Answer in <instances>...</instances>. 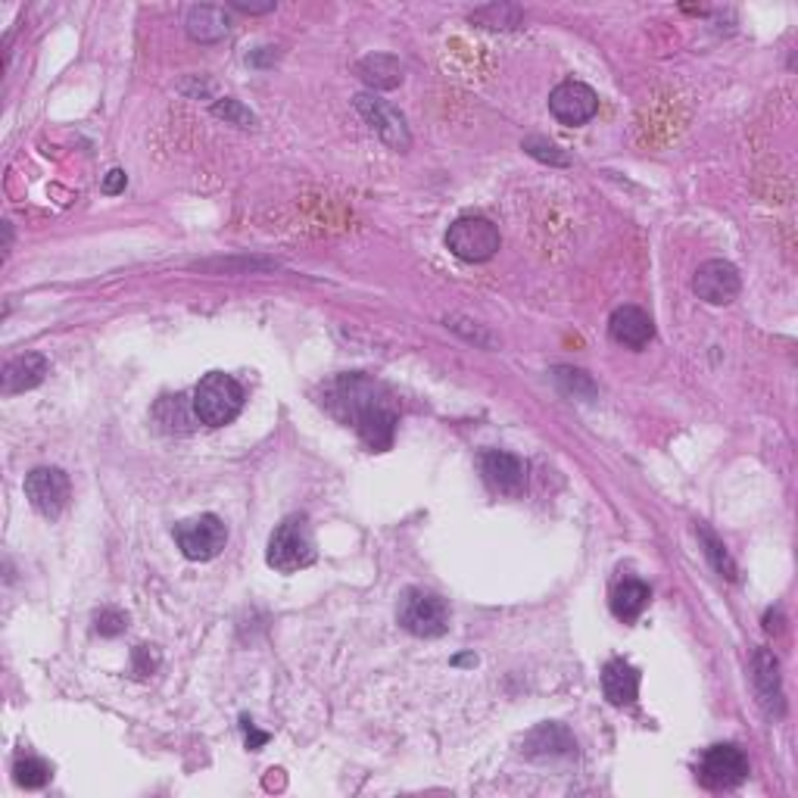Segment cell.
<instances>
[{"instance_id":"6da1fadb","label":"cell","mask_w":798,"mask_h":798,"mask_svg":"<svg viewBox=\"0 0 798 798\" xmlns=\"http://www.w3.org/2000/svg\"><path fill=\"white\" fill-rule=\"evenodd\" d=\"M325 406L341 421L353 424L375 453L390 450L393 428H397V409L381 384L368 381L363 375H344L327 387Z\"/></svg>"},{"instance_id":"7a4b0ae2","label":"cell","mask_w":798,"mask_h":798,"mask_svg":"<svg viewBox=\"0 0 798 798\" xmlns=\"http://www.w3.org/2000/svg\"><path fill=\"white\" fill-rule=\"evenodd\" d=\"M244 409V387L225 375V371H213L197 384L194 390V416L206 424V428H225L231 424Z\"/></svg>"},{"instance_id":"3957f363","label":"cell","mask_w":798,"mask_h":798,"mask_svg":"<svg viewBox=\"0 0 798 798\" xmlns=\"http://www.w3.org/2000/svg\"><path fill=\"white\" fill-rule=\"evenodd\" d=\"M266 562L272 564L274 571H281V574L303 571V568L315 562V540H312L306 515H291V518H284L281 525L274 527Z\"/></svg>"},{"instance_id":"277c9868","label":"cell","mask_w":798,"mask_h":798,"mask_svg":"<svg viewBox=\"0 0 798 798\" xmlns=\"http://www.w3.org/2000/svg\"><path fill=\"white\" fill-rule=\"evenodd\" d=\"M397 621L399 627L409 630L412 636L436 639V636H443L450 630V605L436 593H431V590L412 586L399 598Z\"/></svg>"},{"instance_id":"5b68a950","label":"cell","mask_w":798,"mask_h":798,"mask_svg":"<svg viewBox=\"0 0 798 798\" xmlns=\"http://www.w3.org/2000/svg\"><path fill=\"white\" fill-rule=\"evenodd\" d=\"M499 231L490 218L484 216H462L455 218L446 231V247L450 254L459 256L462 262H487L499 250Z\"/></svg>"},{"instance_id":"8992f818","label":"cell","mask_w":798,"mask_h":798,"mask_svg":"<svg viewBox=\"0 0 798 798\" xmlns=\"http://www.w3.org/2000/svg\"><path fill=\"white\" fill-rule=\"evenodd\" d=\"M175 543L191 562H209L228 543V530L218 515H197L175 527Z\"/></svg>"},{"instance_id":"52a82bcc","label":"cell","mask_w":798,"mask_h":798,"mask_svg":"<svg viewBox=\"0 0 798 798\" xmlns=\"http://www.w3.org/2000/svg\"><path fill=\"white\" fill-rule=\"evenodd\" d=\"M748 777V758L736 745H711L699 762V780L714 792L736 789Z\"/></svg>"},{"instance_id":"ba28073f","label":"cell","mask_w":798,"mask_h":798,"mask_svg":"<svg viewBox=\"0 0 798 798\" xmlns=\"http://www.w3.org/2000/svg\"><path fill=\"white\" fill-rule=\"evenodd\" d=\"M25 496L37 515L47 521H56L63 508L69 506V477L60 468H35L25 477Z\"/></svg>"},{"instance_id":"9c48e42d","label":"cell","mask_w":798,"mask_h":798,"mask_svg":"<svg viewBox=\"0 0 798 798\" xmlns=\"http://www.w3.org/2000/svg\"><path fill=\"white\" fill-rule=\"evenodd\" d=\"M740 272L733 262L726 259H708L695 269L692 278V291L699 293V300H705L711 306H726L740 296Z\"/></svg>"},{"instance_id":"30bf717a","label":"cell","mask_w":798,"mask_h":798,"mask_svg":"<svg viewBox=\"0 0 798 798\" xmlns=\"http://www.w3.org/2000/svg\"><path fill=\"white\" fill-rule=\"evenodd\" d=\"M353 104H356L365 122L371 126V131L381 134L384 144L393 147V150H409L412 138H409V128H406V119H402L399 109H393L387 100L375 97V94H359Z\"/></svg>"},{"instance_id":"8fae6325","label":"cell","mask_w":798,"mask_h":798,"mask_svg":"<svg viewBox=\"0 0 798 798\" xmlns=\"http://www.w3.org/2000/svg\"><path fill=\"white\" fill-rule=\"evenodd\" d=\"M549 109L562 126H583L598 112V94L583 82H562L549 94Z\"/></svg>"},{"instance_id":"7c38bea8","label":"cell","mask_w":798,"mask_h":798,"mask_svg":"<svg viewBox=\"0 0 798 798\" xmlns=\"http://www.w3.org/2000/svg\"><path fill=\"white\" fill-rule=\"evenodd\" d=\"M752 683H755V692L762 699L764 711L780 721L786 714V702H783V683H780V661L777 655L767 653V649H755L752 655Z\"/></svg>"},{"instance_id":"4fadbf2b","label":"cell","mask_w":798,"mask_h":798,"mask_svg":"<svg viewBox=\"0 0 798 798\" xmlns=\"http://www.w3.org/2000/svg\"><path fill=\"white\" fill-rule=\"evenodd\" d=\"M608 334L612 341L627 349H643L655 337V322L646 309L621 306L608 319Z\"/></svg>"},{"instance_id":"5bb4252c","label":"cell","mask_w":798,"mask_h":798,"mask_svg":"<svg viewBox=\"0 0 798 798\" xmlns=\"http://www.w3.org/2000/svg\"><path fill=\"white\" fill-rule=\"evenodd\" d=\"M481 472H484V481L490 484L493 490L506 493V496H518L525 490L527 484V465L511 453H484L481 459Z\"/></svg>"},{"instance_id":"9a60e30c","label":"cell","mask_w":798,"mask_h":798,"mask_svg":"<svg viewBox=\"0 0 798 798\" xmlns=\"http://www.w3.org/2000/svg\"><path fill=\"white\" fill-rule=\"evenodd\" d=\"M578 752L574 736L562 724H540L525 736V755L533 762H552V758H568Z\"/></svg>"},{"instance_id":"2e32d148","label":"cell","mask_w":798,"mask_h":798,"mask_svg":"<svg viewBox=\"0 0 798 798\" xmlns=\"http://www.w3.org/2000/svg\"><path fill=\"white\" fill-rule=\"evenodd\" d=\"M47 371H51V363L41 353H22L17 359H10L3 368V397H17V393L32 390L47 378Z\"/></svg>"},{"instance_id":"e0dca14e","label":"cell","mask_w":798,"mask_h":798,"mask_svg":"<svg viewBox=\"0 0 798 798\" xmlns=\"http://www.w3.org/2000/svg\"><path fill=\"white\" fill-rule=\"evenodd\" d=\"M602 692H605V699L612 705H634L636 695H639V671H636L634 665L621 661V658L608 661L602 668Z\"/></svg>"},{"instance_id":"ac0fdd59","label":"cell","mask_w":798,"mask_h":798,"mask_svg":"<svg viewBox=\"0 0 798 798\" xmlns=\"http://www.w3.org/2000/svg\"><path fill=\"white\" fill-rule=\"evenodd\" d=\"M184 29L199 44H216L228 35V17L218 7H191L184 17Z\"/></svg>"},{"instance_id":"d6986e66","label":"cell","mask_w":798,"mask_h":798,"mask_svg":"<svg viewBox=\"0 0 798 798\" xmlns=\"http://www.w3.org/2000/svg\"><path fill=\"white\" fill-rule=\"evenodd\" d=\"M359 78L375 91H390L402 82V63L390 54H368L359 60Z\"/></svg>"},{"instance_id":"ffe728a7","label":"cell","mask_w":798,"mask_h":798,"mask_svg":"<svg viewBox=\"0 0 798 798\" xmlns=\"http://www.w3.org/2000/svg\"><path fill=\"white\" fill-rule=\"evenodd\" d=\"M649 586L643 581H636V578H627V581H621L615 586V593H612V612H615L617 621H624V624H634L636 617L643 615V608L649 605Z\"/></svg>"},{"instance_id":"44dd1931","label":"cell","mask_w":798,"mask_h":798,"mask_svg":"<svg viewBox=\"0 0 798 798\" xmlns=\"http://www.w3.org/2000/svg\"><path fill=\"white\" fill-rule=\"evenodd\" d=\"M699 537H702V543H705V556H708V562H711V568L721 574V578H726V581H736V564H733V559H730V552H726V546L708 530L705 525L699 527Z\"/></svg>"},{"instance_id":"7402d4cb","label":"cell","mask_w":798,"mask_h":798,"mask_svg":"<svg viewBox=\"0 0 798 798\" xmlns=\"http://www.w3.org/2000/svg\"><path fill=\"white\" fill-rule=\"evenodd\" d=\"M17 783L19 786H25V789H41V786H47L51 783V764L41 762V758H19L17 762Z\"/></svg>"},{"instance_id":"603a6c76","label":"cell","mask_w":798,"mask_h":798,"mask_svg":"<svg viewBox=\"0 0 798 798\" xmlns=\"http://www.w3.org/2000/svg\"><path fill=\"white\" fill-rule=\"evenodd\" d=\"M474 19L477 22H484L487 29H515L518 22H521V10L518 7H508V3H503V7H484V10H477L474 13Z\"/></svg>"},{"instance_id":"cb8c5ba5","label":"cell","mask_w":798,"mask_h":798,"mask_svg":"<svg viewBox=\"0 0 798 798\" xmlns=\"http://www.w3.org/2000/svg\"><path fill=\"white\" fill-rule=\"evenodd\" d=\"M556 381H559L564 393H571L574 399L596 397V387L586 378V371H578V368H556Z\"/></svg>"},{"instance_id":"d4e9b609","label":"cell","mask_w":798,"mask_h":798,"mask_svg":"<svg viewBox=\"0 0 798 798\" xmlns=\"http://www.w3.org/2000/svg\"><path fill=\"white\" fill-rule=\"evenodd\" d=\"M213 112H216L218 119H225V122H231L237 128H254L256 126V116L250 112L247 107H240L237 100L231 97H222L218 104H213Z\"/></svg>"},{"instance_id":"484cf974","label":"cell","mask_w":798,"mask_h":798,"mask_svg":"<svg viewBox=\"0 0 798 798\" xmlns=\"http://www.w3.org/2000/svg\"><path fill=\"white\" fill-rule=\"evenodd\" d=\"M521 147H525L533 160H540V163L568 165V157L562 153V147H556L552 141H546V138H525V144Z\"/></svg>"},{"instance_id":"4316f807","label":"cell","mask_w":798,"mask_h":798,"mask_svg":"<svg viewBox=\"0 0 798 798\" xmlns=\"http://www.w3.org/2000/svg\"><path fill=\"white\" fill-rule=\"evenodd\" d=\"M126 627H128V617L122 615V612H116V608H104V612L97 615V634L119 636Z\"/></svg>"},{"instance_id":"83f0119b","label":"cell","mask_w":798,"mask_h":798,"mask_svg":"<svg viewBox=\"0 0 798 798\" xmlns=\"http://www.w3.org/2000/svg\"><path fill=\"white\" fill-rule=\"evenodd\" d=\"M240 726H244V733H247V745H250L254 752H259L262 745L269 743V733H259L250 718H244V721H240Z\"/></svg>"},{"instance_id":"f1b7e54d","label":"cell","mask_w":798,"mask_h":798,"mask_svg":"<svg viewBox=\"0 0 798 798\" xmlns=\"http://www.w3.org/2000/svg\"><path fill=\"white\" fill-rule=\"evenodd\" d=\"M126 172L122 169H112V172H107V179H104V191L107 194H119V191H126Z\"/></svg>"},{"instance_id":"f546056e","label":"cell","mask_w":798,"mask_h":798,"mask_svg":"<svg viewBox=\"0 0 798 798\" xmlns=\"http://www.w3.org/2000/svg\"><path fill=\"white\" fill-rule=\"evenodd\" d=\"M237 10H244V13H269L274 10V3H244V0H235Z\"/></svg>"}]
</instances>
